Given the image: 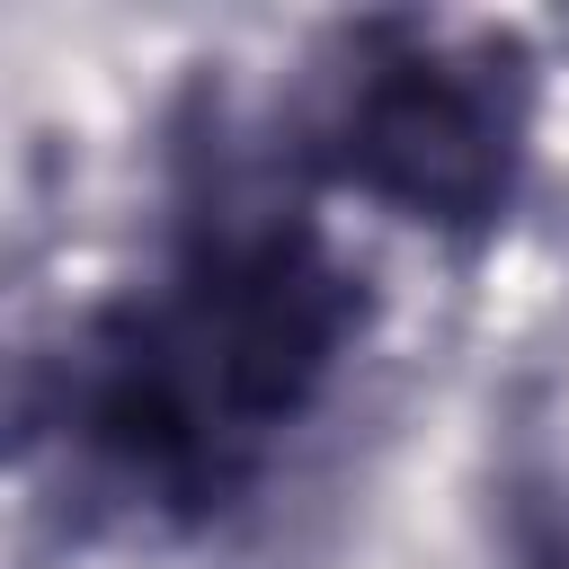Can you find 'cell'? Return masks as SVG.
<instances>
[{
	"label": "cell",
	"mask_w": 569,
	"mask_h": 569,
	"mask_svg": "<svg viewBox=\"0 0 569 569\" xmlns=\"http://www.w3.org/2000/svg\"><path fill=\"white\" fill-rule=\"evenodd\" d=\"M356 347V284L311 222L222 213L71 356V445L133 498H222Z\"/></svg>",
	"instance_id": "cell-1"
},
{
	"label": "cell",
	"mask_w": 569,
	"mask_h": 569,
	"mask_svg": "<svg viewBox=\"0 0 569 569\" xmlns=\"http://www.w3.org/2000/svg\"><path fill=\"white\" fill-rule=\"evenodd\" d=\"M525 89L498 53H462L436 36H373L329 107V169L436 231H489L516 196Z\"/></svg>",
	"instance_id": "cell-2"
}]
</instances>
